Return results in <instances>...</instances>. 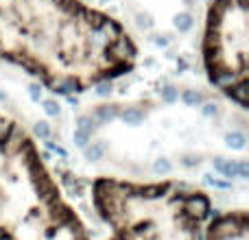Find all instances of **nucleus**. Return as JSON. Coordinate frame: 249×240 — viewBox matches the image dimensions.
Instances as JSON below:
<instances>
[{
	"instance_id": "obj_2",
	"label": "nucleus",
	"mask_w": 249,
	"mask_h": 240,
	"mask_svg": "<svg viewBox=\"0 0 249 240\" xmlns=\"http://www.w3.org/2000/svg\"><path fill=\"white\" fill-rule=\"evenodd\" d=\"M0 240H90L33 137L0 114Z\"/></svg>"
},
{
	"instance_id": "obj_3",
	"label": "nucleus",
	"mask_w": 249,
	"mask_h": 240,
	"mask_svg": "<svg viewBox=\"0 0 249 240\" xmlns=\"http://www.w3.org/2000/svg\"><path fill=\"white\" fill-rule=\"evenodd\" d=\"M92 201L112 229L109 240H206L212 214L208 194L179 181L101 177L92 186Z\"/></svg>"
},
{
	"instance_id": "obj_1",
	"label": "nucleus",
	"mask_w": 249,
	"mask_h": 240,
	"mask_svg": "<svg viewBox=\"0 0 249 240\" xmlns=\"http://www.w3.org/2000/svg\"><path fill=\"white\" fill-rule=\"evenodd\" d=\"M0 59L72 94L129 74L138 48L123 24L81 0H0Z\"/></svg>"
},
{
	"instance_id": "obj_4",
	"label": "nucleus",
	"mask_w": 249,
	"mask_h": 240,
	"mask_svg": "<svg viewBox=\"0 0 249 240\" xmlns=\"http://www.w3.org/2000/svg\"><path fill=\"white\" fill-rule=\"evenodd\" d=\"M203 68L210 83L247 107L249 0H210L203 29Z\"/></svg>"
},
{
	"instance_id": "obj_5",
	"label": "nucleus",
	"mask_w": 249,
	"mask_h": 240,
	"mask_svg": "<svg viewBox=\"0 0 249 240\" xmlns=\"http://www.w3.org/2000/svg\"><path fill=\"white\" fill-rule=\"evenodd\" d=\"M206 240H247V212L234 210L214 214L206 227Z\"/></svg>"
}]
</instances>
